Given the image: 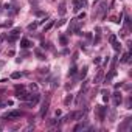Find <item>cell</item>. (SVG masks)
<instances>
[{"label":"cell","mask_w":132,"mask_h":132,"mask_svg":"<svg viewBox=\"0 0 132 132\" xmlns=\"http://www.w3.org/2000/svg\"><path fill=\"white\" fill-rule=\"evenodd\" d=\"M84 117V112L82 110H76V112H70L67 117L64 118V121H70V120H81Z\"/></svg>","instance_id":"obj_1"},{"label":"cell","mask_w":132,"mask_h":132,"mask_svg":"<svg viewBox=\"0 0 132 132\" xmlns=\"http://www.w3.org/2000/svg\"><path fill=\"white\" fill-rule=\"evenodd\" d=\"M39 101H41V95L39 93H33V96H31V98L28 99V103H26V106H28V107H34Z\"/></svg>","instance_id":"obj_2"},{"label":"cell","mask_w":132,"mask_h":132,"mask_svg":"<svg viewBox=\"0 0 132 132\" xmlns=\"http://www.w3.org/2000/svg\"><path fill=\"white\" fill-rule=\"evenodd\" d=\"M48 106H50V95H47V98L44 99V103H42V107H41V117H45L47 110H48Z\"/></svg>","instance_id":"obj_3"},{"label":"cell","mask_w":132,"mask_h":132,"mask_svg":"<svg viewBox=\"0 0 132 132\" xmlns=\"http://www.w3.org/2000/svg\"><path fill=\"white\" fill-rule=\"evenodd\" d=\"M96 113H98V117H99V120H104L106 118V113H107V107H103V106H98L96 107Z\"/></svg>","instance_id":"obj_4"},{"label":"cell","mask_w":132,"mask_h":132,"mask_svg":"<svg viewBox=\"0 0 132 132\" xmlns=\"http://www.w3.org/2000/svg\"><path fill=\"white\" fill-rule=\"evenodd\" d=\"M22 115H23V113L20 112V110H11V112H8L3 118H20Z\"/></svg>","instance_id":"obj_5"},{"label":"cell","mask_w":132,"mask_h":132,"mask_svg":"<svg viewBox=\"0 0 132 132\" xmlns=\"http://www.w3.org/2000/svg\"><path fill=\"white\" fill-rule=\"evenodd\" d=\"M16 96H17V99H20V101H26V99H30L31 96H33V93H28V92H22V93H20L19 92Z\"/></svg>","instance_id":"obj_6"},{"label":"cell","mask_w":132,"mask_h":132,"mask_svg":"<svg viewBox=\"0 0 132 132\" xmlns=\"http://www.w3.org/2000/svg\"><path fill=\"white\" fill-rule=\"evenodd\" d=\"M113 103H115V106H120L121 103H123V96H121L120 92H115V93H113Z\"/></svg>","instance_id":"obj_7"},{"label":"cell","mask_w":132,"mask_h":132,"mask_svg":"<svg viewBox=\"0 0 132 132\" xmlns=\"http://www.w3.org/2000/svg\"><path fill=\"white\" fill-rule=\"evenodd\" d=\"M131 123H132V118H126V120L123 121L120 126H118V129H120V131H124V129L129 128V124H131Z\"/></svg>","instance_id":"obj_8"},{"label":"cell","mask_w":132,"mask_h":132,"mask_svg":"<svg viewBox=\"0 0 132 132\" xmlns=\"http://www.w3.org/2000/svg\"><path fill=\"white\" fill-rule=\"evenodd\" d=\"M31 45H33V44H31V41H28V39H22V41H20V47H22V48H30Z\"/></svg>","instance_id":"obj_9"},{"label":"cell","mask_w":132,"mask_h":132,"mask_svg":"<svg viewBox=\"0 0 132 132\" xmlns=\"http://www.w3.org/2000/svg\"><path fill=\"white\" fill-rule=\"evenodd\" d=\"M86 123H78V124H76L75 126V128H73V131H75V132H78V131H81V129H86Z\"/></svg>","instance_id":"obj_10"},{"label":"cell","mask_w":132,"mask_h":132,"mask_svg":"<svg viewBox=\"0 0 132 132\" xmlns=\"http://www.w3.org/2000/svg\"><path fill=\"white\" fill-rule=\"evenodd\" d=\"M72 101H73V95H67V96H65V99H64V104L68 106Z\"/></svg>","instance_id":"obj_11"},{"label":"cell","mask_w":132,"mask_h":132,"mask_svg":"<svg viewBox=\"0 0 132 132\" xmlns=\"http://www.w3.org/2000/svg\"><path fill=\"white\" fill-rule=\"evenodd\" d=\"M115 75H117V72H115V70H112V72H110L109 75L106 76V82H109V81H110V79H112V78H113V76H115Z\"/></svg>","instance_id":"obj_12"},{"label":"cell","mask_w":132,"mask_h":132,"mask_svg":"<svg viewBox=\"0 0 132 132\" xmlns=\"http://www.w3.org/2000/svg\"><path fill=\"white\" fill-rule=\"evenodd\" d=\"M34 53L37 54V58H39V59H45V56H44V53H42L39 48H36V50H34Z\"/></svg>","instance_id":"obj_13"},{"label":"cell","mask_w":132,"mask_h":132,"mask_svg":"<svg viewBox=\"0 0 132 132\" xmlns=\"http://www.w3.org/2000/svg\"><path fill=\"white\" fill-rule=\"evenodd\" d=\"M53 25H54V22H53V20H50V22L47 23L45 26H44V33H45V31H48L50 28H51V26H53Z\"/></svg>","instance_id":"obj_14"},{"label":"cell","mask_w":132,"mask_h":132,"mask_svg":"<svg viewBox=\"0 0 132 132\" xmlns=\"http://www.w3.org/2000/svg\"><path fill=\"white\" fill-rule=\"evenodd\" d=\"M59 14H61V16H64V14H65V5H64V3H61V5H59Z\"/></svg>","instance_id":"obj_15"},{"label":"cell","mask_w":132,"mask_h":132,"mask_svg":"<svg viewBox=\"0 0 132 132\" xmlns=\"http://www.w3.org/2000/svg\"><path fill=\"white\" fill-rule=\"evenodd\" d=\"M112 45H113V48H115V51H120V50H121V45L118 44V42L113 41V42H112Z\"/></svg>","instance_id":"obj_16"},{"label":"cell","mask_w":132,"mask_h":132,"mask_svg":"<svg viewBox=\"0 0 132 132\" xmlns=\"http://www.w3.org/2000/svg\"><path fill=\"white\" fill-rule=\"evenodd\" d=\"M129 56H131L129 53H124V54H123V58H121V62H129Z\"/></svg>","instance_id":"obj_17"},{"label":"cell","mask_w":132,"mask_h":132,"mask_svg":"<svg viewBox=\"0 0 132 132\" xmlns=\"http://www.w3.org/2000/svg\"><path fill=\"white\" fill-rule=\"evenodd\" d=\"M9 34H11V36H19V34H20V28H14Z\"/></svg>","instance_id":"obj_18"},{"label":"cell","mask_w":132,"mask_h":132,"mask_svg":"<svg viewBox=\"0 0 132 132\" xmlns=\"http://www.w3.org/2000/svg\"><path fill=\"white\" fill-rule=\"evenodd\" d=\"M76 73V67L75 65H72V68H70V72H68V76H73Z\"/></svg>","instance_id":"obj_19"},{"label":"cell","mask_w":132,"mask_h":132,"mask_svg":"<svg viewBox=\"0 0 132 132\" xmlns=\"http://www.w3.org/2000/svg\"><path fill=\"white\" fill-rule=\"evenodd\" d=\"M59 41H61V44H62V45H67V37H65V36H61Z\"/></svg>","instance_id":"obj_20"},{"label":"cell","mask_w":132,"mask_h":132,"mask_svg":"<svg viewBox=\"0 0 132 132\" xmlns=\"http://www.w3.org/2000/svg\"><path fill=\"white\" fill-rule=\"evenodd\" d=\"M11 78H12V79H19V78H20V73H19V72H14V73L11 75Z\"/></svg>","instance_id":"obj_21"},{"label":"cell","mask_w":132,"mask_h":132,"mask_svg":"<svg viewBox=\"0 0 132 132\" xmlns=\"http://www.w3.org/2000/svg\"><path fill=\"white\" fill-rule=\"evenodd\" d=\"M101 76H103V72H99V73H98V75H96V78H95V79H93V82H98L99 79H101Z\"/></svg>","instance_id":"obj_22"},{"label":"cell","mask_w":132,"mask_h":132,"mask_svg":"<svg viewBox=\"0 0 132 132\" xmlns=\"http://www.w3.org/2000/svg\"><path fill=\"white\" fill-rule=\"evenodd\" d=\"M39 23L37 22H34V23H31V25H28V30H34V28H36V26H37Z\"/></svg>","instance_id":"obj_23"},{"label":"cell","mask_w":132,"mask_h":132,"mask_svg":"<svg viewBox=\"0 0 132 132\" xmlns=\"http://www.w3.org/2000/svg\"><path fill=\"white\" fill-rule=\"evenodd\" d=\"M86 75H87V67H84L82 72H81V78H86Z\"/></svg>","instance_id":"obj_24"},{"label":"cell","mask_w":132,"mask_h":132,"mask_svg":"<svg viewBox=\"0 0 132 132\" xmlns=\"http://www.w3.org/2000/svg\"><path fill=\"white\" fill-rule=\"evenodd\" d=\"M8 42H16V36H9V37H8Z\"/></svg>","instance_id":"obj_25"},{"label":"cell","mask_w":132,"mask_h":132,"mask_svg":"<svg viewBox=\"0 0 132 132\" xmlns=\"http://www.w3.org/2000/svg\"><path fill=\"white\" fill-rule=\"evenodd\" d=\"M5 106H6V103H5L3 99H0V109H2V107H5Z\"/></svg>","instance_id":"obj_26"},{"label":"cell","mask_w":132,"mask_h":132,"mask_svg":"<svg viewBox=\"0 0 132 132\" xmlns=\"http://www.w3.org/2000/svg\"><path fill=\"white\" fill-rule=\"evenodd\" d=\"M64 23H65V20H64V19H62V20H59V22H58V26H61V25H64Z\"/></svg>","instance_id":"obj_27"},{"label":"cell","mask_w":132,"mask_h":132,"mask_svg":"<svg viewBox=\"0 0 132 132\" xmlns=\"http://www.w3.org/2000/svg\"><path fill=\"white\" fill-rule=\"evenodd\" d=\"M11 25H12V22H11V20H8V22L5 23V26H11Z\"/></svg>","instance_id":"obj_28"}]
</instances>
